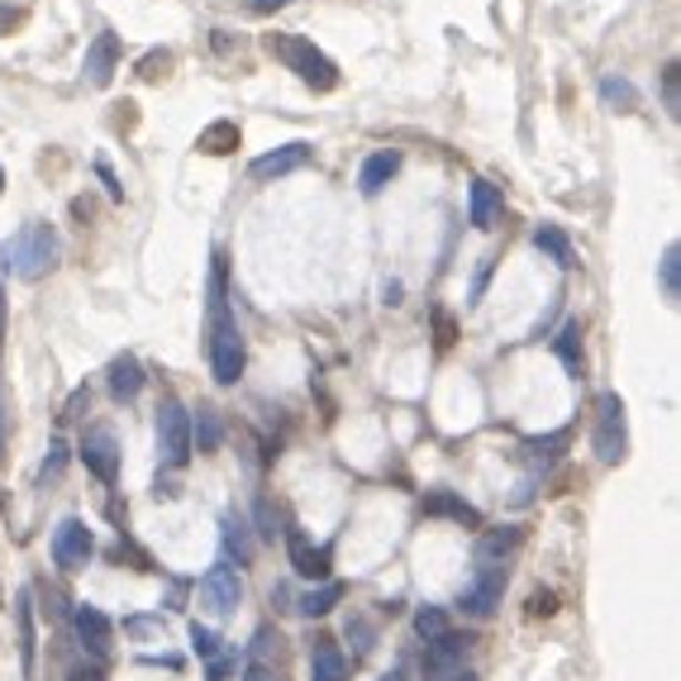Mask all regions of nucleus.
<instances>
[{"label": "nucleus", "mask_w": 681, "mask_h": 681, "mask_svg": "<svg viewBox=\"0 0 681 681\" xmlns=\"http://www.w3.org/2000/svg\"><path fill=\"white\" fill-rule=\"evenodd\" d=\"M225 281H229L225 252H215V272H210V376L219 386H234L244 376L248 348H244V334H239V320H234V310H229Z\"/></svg>", "instance_id": "1"}, {"label": "nucleus", "mask_w": 681, "mask_h": 681, "mask_svg": "<svg viewBox=\"0 0 681 681\" xmlns=\"http://www.w3.org/2000/svg\"><path fill=\"white\" fill-rule=\"evenodd\" d=\"M62 258V239L53 225H43V219H29L10 234L6 244H0V272L14 277V281H39L49 277Z\"/></svg>", "instance_id": "2"}, {"label": "nucleus", "mask_w": 681, "mask_h": 681, "mask_svg": "<svg viewBox=\"0 0 681 681\" xmlns=\"http://www.w3.org/2000/svg\"><path fill=\"white\" fill-rule=\"evenodd\" d=\"M272 53H277L281 62H287V68H291L306 86H314V91H334V86H339V68H334V58L320 53L310 39L272 34Z\"/></svg>", "instance_id": "3"}, {"label": "nucleus", "mask_w": 681, "mask_h": 681, "mask_svg": "<svg viewBox=\"0 0 681 681\" xmlns=\"http://www.w3.org/2000/svg\"><path fill=\"white\" fill-rule=\"evenodd\" d=\"M157 457H163L167 472H182L186 463H192V415H186L182 401H167L157 405Z\"/></svg>", "instance_id": "4"}, {"label": "nucleus", "mask_w": 681, "mask_h": 681, "mask_svg": "<svg viewBox=\"0 0 681 681\" xmlns=\"http://www.w3.org/2000/svg\"><path fill=\"white\" fill-rule=\"evenodd\" d=\"M596 457L606 467L615 463H625V453H629V424H625V401L615 391H600V401H596Z\"/></svg>", "instance_id": "5"}, {"label": "nucleus", "mask_w": 681, "mask_h": 681, "mask_svg": "<svg viewBox=\"0 0 681 681\" xmlns=\"http://www.w3.org/2000/svg\"><path fill=\"white\" fill-rule=\"evenodd\" d=\"M196 600H200V615H210V620H225L244 606V577L234 563H215L210 572L200 577L196 586Z\"/></svg>", "instance_id": "6"}, {"label": "nucleus", "mask_w": 681, "mask_h": 681, "mask_svg": "<svg viewBox=\"0 0 681 681\" xmlns=\"http://www.w3.org/2000/svg\"><path fill=\"white\" fill-rule=\"evenodd\" d=\"M467 653H472V633H438V639H430V648H424L420 658V672L424 681H453L457 672H467Z\"/></svg>", "instance_id": "7"}, {"label": "nucleus", "mask_w": 681, "mask_h": 681, "mask_svg": "<svg viewBox=\"0 0 681 681\" xmlns=\"http://www.w3.org/2000/svg\"><path fill=\"white\" fill-rule=\"evenodd\" d=\"M505 596V567H477V577L463 586V596H457V610L467 615V620H491Z\"/></svg>", "instance_id": "8"}, {"label": "nucleus", "mask_w": 681, "mask_h": 681, "mask_svg": "<svg viewBox=\"0 0 681 681\" xmlns=\"http://www.w3.org/2000/svg\"><path fill=\"white\" fill-rule=\"evenodd\" d=\"M91 553H96V534L86 529V519L68 515L53 529V563L62 567V572H82V567L91 563Z\"/></svg>", "instance_id": "9"}, {"label": "nucleus", "mask_w": 681, "mask_h": 681, "mask_svg": "<svg viewBox=\"0 0 681 681\" xmlns=\"http://www.w3.org/2000/svg\"><path fill=\"white\" fill-rule=\"evenodd\" d=\"M76 457L86 463V472L96 477L101 486H115L120 482V438L110 430H86L82 434V448H76Z\"/></svg>", "instance_id": "10"}, {"label": "nucleus", "mask_w": 681, "mask_h": 681, "mask_svg": "<svg viewBox=\"0 0 681 681\" xmlns=\"http://www.w3.org/2000/svg\"><path fill=\"white\" fill-rule=\"evenodd\" d=\"M420 510L430 515V519H453V525H463V529H482V525H486L477 505L463 501V496H457V491H448V486L424 491V496H420Z\"/></svg>", "instance_id": "11"}, {"label": "nucleus", "mask_w": 681, "mask_h": 681, "mask_svg": "<svg viewBox=\"0 0 681 681\" xmlns=\"http://www.w3.org/2000/svg\"><path fill=\"white\" fill-rule=\"evenodd\" d=\"M306 163H310V144H306V138H291V144H281L272 153L252 157L248 177L252 182H277V177H291V172H300Z\"/></svg>", "instance_id": "12"}, {"label": "nucleus", "mask_w": 681, "mask_h": 681, "mask_svg": "<svg viewBox=\"0 0 681 681\" xmlns=\"http://www.w3.org/2000/svg\"><path fill=\"white\" fill-rule=\"evenodd\" d=\"M287 553H291V572L306 581H329V567H334V553L324 544H310L300 529H287Z\"/></svg>", "instance_id": "13"}, {"label": "nucleus", "mask_w": 681, "mask_h": 681, "mask_svg": "<svg viewBox=\"0 0 681 681\" xmlns=\"http://www.w3.org/2000/svg\"><path fill=\"white\" fill-rule=\"evenodd\" d=\"M72 633H76V643H82L91 658H105L110 643H115V625H110V615L96 610V606H76L72 610Z\"/></svg>", "instance_id": "14"}, {"label": "nucleus", "mask_w": 681, "mask_h": 681, "mask_svg": "<svg viewBox=\"0 0 681 681\" xmlns=\"http://www.w3.org/2000/svg\"><path fill=\"white\" fill-rule=\"evenodd\" d=\"M115 68H120V34H110V29H101V34L91 39V49H86L82 72H86V82H91V86H110V76H115Z\"/></svg>", "instance_id": "15"}, {"label": "nucleus", "mask_w": 681, "mask_h": 681, "mask_svg": "<svg viewBox=\"0 0 681 681\" xmlns=\"http://www.w3.org/2000/svg\"><path fill=\"white\" fill-rule=\"evenodd\" d=\"M501 192L491 186L486 177H477L467 186V225L472 229H496V219H501Z\"/></svg>", "instance_id": "16"}, {"label": "nucleus", "mask_w": 681, "mask_h": 681, "mask_svg": "<svg viewBox=\"0 0 681 681\" xmlns=\"http://www.w3.org/2000/svg\"><path fill=\"white\" fill-rule=\"evenodd\" d=\"M105 376H110V395L115 401H138V391H144V362H138L134 353H120L115 362L105 368Z\"/></svg>", "instance_id": "17"}, {"label": "nucleus", "mask_w": 681, "mask_h": 681, "mask_svg": "<svg viewBox=\"0 0 681 681\" xmlns=\"http://www.w3.org/2000/svg\"><path fill=\"white\" fill-rule=\"evenodd\" d=\"M525 544V529L519 525H501V529H482V538H477V563H486V567H505V558Z\"/></svg>", "instance_id": "18"}, {"label": "nucleus", "mask_w": 681, "mask_h": 681, "mask_svg": "<svg viewBox=\"0 0 681 681\" xmlns=\"http://www.w3.org/2000/svg\"><path fill=\"white\" fill-rule=\"evenodd\" d=\"M395 172H401V153H395V148L368 153V157H362V172H358L362 196H382V186H391Z\"/></svg>", "instance_id": "19"}, {"label": "nucleus", "mask_w": 681, "mask_h": 681, "mask_svg": "<svg viewBox=\"0 0 681 681\" xmlns=\"http://www.w3.org/2000/svg\"><path fill=\"white\" fill-rule=\"evenodd\" d=\"M14 625H20V668H24V677H34L39 629H34V596L29 591H20V600H14Z\"/></svg>", "instance_id": "20"}, {"label": "nucleus", "mask_w": 681, "mask_h": 681, "mask_svg": "<svg viewBox=\"0 0 681 681\" xmlns=\"http://www.w3.org/2000/svg\"><path fill=\"white\" fill-rule=\"evenodd\" d=\"M534 244H538V252H548V258H553V262H558V267H563V272H567V267H577V252H572V239H567V234H563L558 225H538V229H534Z\"/></svg>", "instance_id": "21"}, {"label": "nucleus", "mask_w": 681, "mask_h": 681, "mask_svg": "<svg viewBox=\"0 0 681 681\" xmlns=\"http://www.w3.org/2000/svg\"><path fill=\"white\" fill-rule=\"evenodd\" d=\"M219 529H225V534H219V538H225V553H229V558L225 563H234V558H239V567L252 558V538H248V519L244 515H225V519H219Z\"/></svg>", "instance_id": "22"}, {"label": "nucleus", "mask_w": 681, "mask_h": 681, "mask_svg": "<svg viewBox=\"0 0 681 681\" xmlns=\"http://www.w3.org/2000/svg\"><path fill=\"white\" fill-rule=\"evenodd\" d=\"M339 600H343V586L339 581H320V586H310V591L296 600V610L306 615V620H320V615H329Z\"/></svg>", "instance_id": "23"}, {"label": "nucleus", "mask_w": 681, "mask_h": 681, "mask_svg": "<svg viewBox=\"0 0 681 681\" xmlns=\"http://www.w3.org/2000/svg\"><path fill=\"white\" fill-rule=\"evenodd\" d=\"M310 681H348V658H343L329 639H320V648H314V658H310Z\"/></svg>", "instance_id": "24"}, {"label": "nucleus", "mask_w": 681, "mask_h": 681, "mask_svg": "<svg viewBox=\"0 0 681 681\" xmlns=\"http://www.w3.org/2000/svg\"><path fill=\"white\" fill-rule=\"evenodd\" d=\"M196 148L215 153V157L234 153V148H239V124H234V120H215V124H205L200 138H196Z\"/></svg>", "instance_id": "25"}, {"label": "nucleus", "mask_w": 681, "mask_h": 681, "mask_svg": "<svg viewBox=\"0 0 681 681\" xmlns=\"http://www.w3.org/2000/svg\"><path fill=\"white\" fill-rule=\"evenodd\" d=\"M553 353L563 358L567 372L581 376V320H567V324L558 329V339H553Z\"/></svg>", "instance_id": "26"}, {"label": "nucleus", "mask_w": 681, "mask_h": 681, "mask_svg": "<svg viewBox=\"0 0 681 681\" xmlns=\"http://www.w3.org/2000/svg\"><path fill=\"white\" fill-rule=\"evenodd\" d=\"M219 438H225V424H219V415H215L210 405H200V415L192 420V448L215 453V448H219Z\"/></svg>", "instance_id": "27"}, {"label": "nucleus", "mask_w": 681, "mask_h": 681, "mask_svg": "<svg viewBox=\"0 0 681 681\" xmlns=\"http://www.w3.org/2000/svg\"><path fill=\"white\" fill-rule=\"evenodd\" d=\"M567 443H572V434L558 430V434H548V438H529V443H525V453H529V463H534V467H548V463H558V457H563Z\"/></svg>", "instance_id": "28"}, {"label": "nucleus", "mask_w": 681, "mask_h": 681, "mask_svg": "<svg viewBox=\"0 0 681 681\" xmlns=\"http://www.w3.org/2000/svg\"><path fill=\"white\" fill-rule=\"evenodd\" d=\"M600 101H606L610 110H633L639 105V91H633V82H625V76H600Z\"/></svg>", "instance_id": "29"}, {"label": "nucleus", "mask_w": 681, "mask_h": 681, "mask_svg": "<svg viewBox=\"0 0 681 681\" xmlns=\"http://www.w3.org/2000/svg\"><path fill=\"white\" fill-rule=\"evenodd\" d=\"M658 281H662V296H668V300H677V296H681V248H677V244L662 248Z\"/></svg>", "instance_id": "30"}, {"label": "nucleus", "mask_w": 681, "mask_h": 681, "mask_svg": "<svg viewBox=\"0 0 681 681\" xmlns=\"http://www.w3.org/2000/svg\"><path fill=\"white\" fill-rule=\"evenodd\" d=\"M415 633L424 643L438 639V633H448V610H443V606H420L415 610Z\"/></svg>", "instance_id": "31"}, {"label": "nucleus", "mask_w": 681, "mask_h": 681, "mask_svg": "<svg viewBox=\"0 0 681 681\" xmlns=\"http://www.w3.org/2000/svg\"><path fill=\"white\" fill-rule=\"evenodd\" d=\"M62 467H68V443L53 438V443H49V457H43V467H39V482H43V486L58 482V477H62Z\"/></svg>", "instance_id": "32"}, {"label": "nucleus", "mask_w": 681, "mask_h": 681, "mask_svg": "<svg viewBox=\"0 0 681 681\" xmlns=\"http://www.w3.org/2000/svg\"><path fill=\"white\" fill-rule=\"evenodd\" d=\"M343 633L358 643V658H362V653H372V639H376V633H372V620H368V615H348Z\"/></svg>", "instance_id": "33"}, {"label": "nucleus", "mask_w": 681, "mask_h": 681, "mask_svg": "<svg viewBox=\"0 0 681 681\" xmlns=\"http://www.w3.org/2000/svg\"><path fill=\"white\" fill-rule=\"evenodd\" d=\"M192 648H196L205 662H215L219 658V633L210 625H192Z\"/></svg>", "instance_id": "34"}, {"label": "nucleus", "mask_w": 681, "mask_h": 681, "mask_svg": "<svg viewBox=\"0 0 681 681\" xmlns=\"http://www.w3.org/2000/svg\"><path fill=\"white\" fill-rule=\"evenodd\" d=\"M252 515H258V538H262V544H277V510H272V501H258V510H252Z\"/></svg>", "instance_id": "35"}, {"label": "nucleus", "mask_w": 681, "mask_h": 681, "mask_svg": "<svg viewBox=\"0 0 681 681\" xmlns=\"http://www.w3.org/2000/svg\"><path fill=\"white\" fill-rule=\"evenodd\" d=\"M662 105H668V115L677 120L681 115V96H677V62L662 68Z\"/></svg>", "instance_id": "36"}, {"label": "nucleus", "mask_w": 681, "mask_h": 681, "mask_svg": "<svg viewBox=\"0 0 681 681\" xmlns=\"http://www.w3.org/2000/svg\"><path fill=\"white\" fill-rule=\"evenodd\" d=\"M86 405H91V391H86V386H76V391L68 395V405H62V415H58V420H62V424L82 420V410H86Z\"/></svg>", "instance_id": "37"}, {"label": "nucleus", "mask_w": 681, "mask_h": 681, "mask_svg": "<svg viewBox=\"0 0 681 681\" xmlns=\"http://www.w3.org/2000/svg\"><path fill=\"white\" fill-rule=\"evenodd\" d=\"M244 677H248V681H281V668H272L267 658H248Z\"/></svg>", "instance_id": "38"}, {"label": "nucleus", "mask_w": 681, "mask_h": 681, "mask_svg": "<svg viewBox=\"0 0 681 681\" xmlns=\"http://www.w3.org/2000/svg\"><path fill=\"white\" fill-rule=\"evenodd\" d=\"M553 610H558V600H553L548 591H534L529 596V615H534V620H538V615H553Z\"/></svg>", "instance_id": "39"}, {"label": "nucleus", "mask_w": 681, "mask_h": 681, "mask_svg": "<svg viewBox=\"0 0 681 681\" xmlns=\"http://www.w3.org/2000/svg\"><path fill=\"white\" fill-rule=\"evenodd\" d=\"M167 62H172L167 53H157V49H153V53H148L144 62H138V72H144V76H163V72H157V68H167Z\"/></svg>", "instance_id": "40"}, {"label": "nucleus", "mask_w": 681, "mask_h": 681, "mask_svg": "<svg viewBox=\"0 0 681 681\" xmlns=\"http://www.w3.org/2000/svg\"><path fill=\"white\" fill-rule=\"evenodd\" d=\"M96 172H101V182H105V192H110V200H124V186L115 182V172H110L105 163H96Z\"/></svg>", "instance_id": "41"}, {"label": "nucleus", "mask_w": 681, "mask_h": 681, "mask_svg": "<svg viewBox=\"0 0 681 681\" xmlns=\"http://www.w3.org/2000/svg\"><path fill=\"white\" fill-rule=\"evenodd\" d=\"M281 6H291V0H248L252 14H272V10H281Z\"/></svg>", "instance_id": "42"}, {"label": "nucleus", "mask_w": 681, "mask_h": 681, "mask_svg": "<svg viewBox=\"0 0 681 681\" xmlns=\"http://www.w3.org/2000/svg\"><path fill=\"white\" fill-rule=\"evenodd\" d=\"M20 24V10H10V6H0V34H10V29Z\"/></svg>", "instance_id": "43"}, {"label": "nucleus", "mask_w": 681, "mask_h": 681, "mask_svg": "<svg viewBox=\"0 0 681 681\" xmlns=\"http://www.w3.org/2000/svg\"><path fill=\"white\" fill-rule=\"evenodd\" d=\"M68 681H105V677H101L96 668H76V672L68 677Z\"/></svg>", "instance_id": "44"}, {"label": "nucleus", "mask_w": 681, "mask_h": 681, "mask_svg": "<svg viewBox=\"0 0 681 681\" xmlns=\"http://www.w3.org/2000/svg\"><path fill=\"white\" fill-rule=\"evenodd\" d=\"M453 681H477V677H472V672H457V677H453Z\"/></svg>", "instance_id": "45"}, {"label": "nucleus", "mask_w": 681, "mask_h": 681, "mask_svg": "<svg viewBox=\"0 0 681 681\" xmlns=\"http://www.w3.org/2000/svg\"><path fill=\"white\" fill-rule=\"evenodd\" d=\"M382 681H405V677H401V672H386V677H382Z\"/></svg>", "instance_id": "46"}, {"label": "nucleus", "mask_w": 681, "mask_h": 681, "mask_svg": "<svg viewBox=\"0 0 681 681\" xmlns=\"http://www.w3.org/2000/svg\"><path fill=\"white\" fill-rule=\"evenodd\" d=\"M0 320H6V300H0Z\"/></svg>", "instance_id": "47"}, {"label": "nucleus", "mask_w": 681, "mask_h": 681, "mask_svg": "<svg viewBox=\"0 0 681 681\" xmlns=\"http://www.w3.org/2000/svg\"><path fill=\"white\" fill-rule=\"evenodd\" d=\"M0 186H6V172H0Z\"/></svg>", "instance_id": "48"}]
</instances>
